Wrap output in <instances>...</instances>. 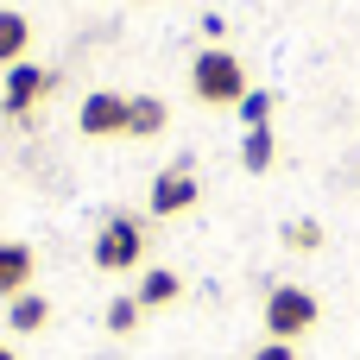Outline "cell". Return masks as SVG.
<instances>
[{"mask_svg": "<svg viewBox=\"0 0 360 360\" xmlns=\"http://www.w3.org/2000/svg\"><path fill=\"white\" fill-rule=\"evenodd\" d=\"M190 95L196 101H209V108H240V95H247V70H240V57L234 51H196V63H190Z\"/></svg>", "mask_w": 360, "mask_h": 360, "instance_id": "obj_1", "label": "cell"}, {"mask_svg": "<svg viewBox=\"0 0 360 360\" xmlns=\"http://www.w3.org/2000/svg\"><path fill=\"white\" fill-rule=\"evenodd\" d=\"M95 266H101V272H133V266H146V228H139L133 215H108L101 234H95Z\"/></svg>", "mask_w": 360, "mask_h": 360, "instance_id": "obj_2", "label": "cell"}, {"mask_svg": "<svg viewBox=\"0 0 360 360\" xmlns=\"http://www.w3.org/2000/svg\"><path fill=\"white\" fill-rule=\"evenodd\" d=\"M266 329H272V342H304L316 329V297L304 285H278L266 297Z\"/></svg>", "mask_w": 360, "mask_h": 360, "instance_id": "obj_3", "label": "cell"}, {"mask_svg": "<svg viewBox=\"0 0 360 360\" xmlns=\"http://www.w3.org/2000/svg\"><path fill=\"white\" fill-rule=\"evenodd\" d=\"M196 196H202V190H196V165H165V171L152 177L146 209H152V215H184Z\"/></svg>", "mask_w": 360, "mask_h": 360, "instance_id": "obj_4", "label": "cell"}, {"mask_svg": "<svg viewBox=\"0 0 360 360\" xmlns=\"http://www.w3.org/2000/svg\"><path fill=\"white\" fill-rule=\"evenodd\" d=\"M44 95H51V70L13 63V70H6V89H0V108H6V114H32Z\"/></svg>", "mask_w": 360, "mask_h": 360, "instance_id": "obj_5", "label": "cell"}, {"mask_svg": "<svg viewBox=\"0 0 360 360\" xmlns=\"http://www.w3.org/2000/svg\"><path fill=\"white\" fill-rule=\"evenodd\" d=\"M76 127H82L89 139H114V133H127V95H114V89H95V95L82 101Z\"/></svg>", "mask_w": 360, "mask_h": 360, "instance_id": "obj_6", "label": "cell"}, {"mask_svg": "<svg viewBox=\"0 0 360 360\" xmlns=\"http://www.w3.org/2000/svg\"><path fill=\"white\" fill-rule=\"evenodd\" d=\"M32 291V247L0 240V297H25Z\"/></svg>", "mask_w": 360, "mask_h": 360, "instance_id": "obj_7", "label": "cell"}, {"mask_svg": "<svg viewBox=\"0 0 360 360\" xmlns=\"http://www.w3.org/2000/svg\"><path fill=\"white\" fill-rule=\"evenodd\" d=\"M165 133V101L158 95H127V139H152Z\"/></svg>", "mask_w": 360, "mask_h": 360, "instance_id": "obj_8", "label": "cell"}, {"mask_svg": "<svg viewBox=\"0 0 360 360\" xmlns=\"http://www.w3.org/2000/svg\"><path fill=\"white\" fill-rule=\"evenodd\" d=\"M146 310H165V304H177L184 297V278L177 272H165V266H146V278H139V291H133Z\"/></svg>", "mask_w": 360, "mask_h": 360, "instance_id": "obj_9", "label": "cell"}, {"mask_svg": "<svg viewBox=\"0 0 360 360\" xmlns=\"http://www.w3.org/2000/svg\"><path fill=\"white\" fill-rule=\"evenodd\" d=\"M25 44H32V25H25V13L0 6V63H6V70H13V63H25Z\"/></svg>", "mask_w": 360, "mask_h": 360, "instance_id": "obj_10", "label": "cell"}, {"mask_svg": "<svg viewBox=\"0 0 360 360\" xmlns=\"http://www.w3.org/2000/svg\"><path fill=\"white\" fill-rule=\"evenodd\" d=\"M6 323H13V335H38V329L51 323V297H38V291H25V297H13V310H6Z\"/></svg>", "mask_w": 360, "mask_h": 360, "instance_id": "obj_11", "label": "cell"}, {"mask_svg": "<svg viewBox=\"0 0 360 360\" xmlns=\"http://www.w3.org/2000/svg\"><path fill=\"white\" fill-rule=\"evenodd\" d=\"M272 152H278V146H272V127H247V139H240V165H247V171H266Z\"/></svg>", "mask_w": 360, "mask_h": 360, "instance_id": "obj_12", "label": "cell"}, {"mask_svg": "<svg viewBox=\"0 0 360 360\" xmlns=\"http://www.w3.org/2000/svg\"><path fill=\"white\" fill-rule=\"evenodd\" d=\"M285 247H291V253H316V247H323V228H316L310 215H304V221H285Z\"/></svg>", "mask_w": 360, "mask_h": 360, "instance_id": "obj_13", "label": "cell"}, {"mask_svg": "<svg viewBox=\"0 0 360 360\" xmlns=\"http://www.w3.org/2000/svg\"><path fill=\"white\" fill-rule=\"evenodd\" d=\"M139 310H146L139 297H114V304H108V316H101V323H108V335H127V329L139 323Z\"/></svg>", "mask_w": 360, "mask_h": 360, "instance_id": "obj_14", "label": "cell"}, {"mask_svg": "<svg viewBox=\"0 0 360 360\" xmlns=\"http://www.w3.org/2000/svg\"><path fill=\"white\" fill-rule=\"evenodd\" d=\"M266 114H272V95H266V89H247V95H240V120H247V127H266Z\"/></svg>", "mask_w": 360, "mask_h": 360, "instance_id": "obj_15", "label": "cell"}, {"mask_svg": "<svg viewBox=\"0 0 360 360\" xmlns=\"http://www.w3.org/2000/svg\"><path fill=\"white\" fill-rule=\"evenodd\" d=\"M253 360H297V342H266V348H253Z\"/></svg>", "mask_w": 360, "mask_h": 360, "instance_id": "obj_16", "label": "cell"}, {"mask_svg": "<svg viewBox=\"0 0 360 360\" xmlns=\"http://www.w3.org/2000/svg\"><path fill=\"white\" fill-rule=\"evenodd\" d=\"M0 360H13V348H6V342H0Z\"/></svg>", "mask_w": 360, "mask_h": 360, "instance_id": "obj_17", "label": "cell"}]
</instances>
